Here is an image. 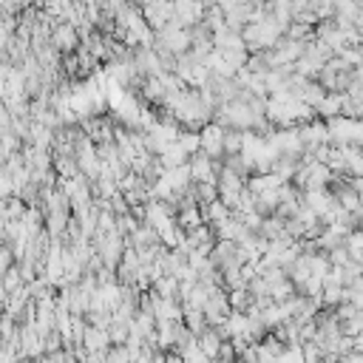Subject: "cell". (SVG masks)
<instances>
[{
	"mask_svg": "<svg viewBox=\"0 0 363 363\" xmlns=\"http://www.w3.org/2000/svg\"><path fill=\"white\" fill-rule=\"evenodd\" d=\"M94 247H96V256L103 258L105 267H119V261H123L125 256V238L119 230H108V233H96V241H94Z\"/></svg>",
	"mask_w": 363,
	"mask_h": 363,
	"instance_id": "cell-1",
	"label": "cell"
},
{
	"mask_svg": "<svg viewBox=\"0 0 363 363\" xmlns=\"http://www.w3.org/2000/svg\"><path fill=\"white\" fill-rule=\"evenodd\" d=\"M278 34H281V26L270 17V20H256L247 26L245 32V43L250 48H267V45H276L278 43Z\"/></svg>",
	"mask_w": 363,
	"mask_h": 363,
	"instance_id": "cell-2",
	"label": "cell"
},
{
	"mask_svg": "<svg viewBox=\"0 0 363 363\" xmlns=\"http://www.w3.org/2000/svg\"><path fill=\"white\" fill-rule=\"evenodd\" d=\"M230 312H233L230 298L222 293V287H219V289H216V293L207 298V304H205V318H207L210 326H222V324L227 321Z\"/></svg>",
	"mask_w": 363,
	"mask_h": 363,
	"instance_id": "cell-3",
	"label": "cell"
},
{
	"mask_svg": "<svg viewBox=\"0 0 363 363\" xmlns=\"http://www.w3.org/2000/svg\"><path fill=\"white\" fill-rule=\"evenodd\" d=\"M225 125H219V123H210V125H205V131L199 134L202 136V154H207L210 159L213 156H222L225 154Z\"/></svg>",
	"mask_w": 363,
	"mask_h": 363,
	"instance_id": "cell-4",
	"label": "cell"
},
{
	"mask_svg": "<svg viewBox=\"0 0 363 363\" xmlns=\"http://www.w3.org/2000/svg\"><path fill=\"white\" fill-rule=\"evenodd\" d=\"M145 17H148L151 26L162 29L174 20V3L171 0H148V3H145Z\"/></svg>",
	"mask_w": 363,
	"mask_h": 363,
	"instance_id": "cell-5",
	"label": "cell"
},
{
	"mask_svg": "<svg viewBox=\"0 0 363 363\" xmlns=\"http://www.w3.org/2000/svg\"><path fill=\"white\" fill-rule=\"evenodd\" d=\"M187 165H190L193 182H219V176H216V165L207 154H193Z\"/></svg>",
	"mask_w": 363,
	"mask_h": 363,
	"instance_id": "cell-6",
	"label": "cell"
},
{
	"mask_svg": "<svg viewBox=\"0 0 363 363\" xmlns=\"http://www.w3.org/2000/svg\"><path fill=\"white\" fill-rule=\"evenodd\" d=\"M326 179H329V165H324V162H309V165H304V171L298 174V182L307 185L309 190L324 187Z\"/></svg>",
	"mask_w": 363,
	"mask_h": 363,
	"instance_id": "cell-7",
	"label": "cell"
},
{
	"mask_svg": "<svg viewBox=\"0 0 363 363\" xmlns=\"http://www.w3.org/2000/svg\"><path fill=\"white\" fill-rule=\"evenodd\" d=\"M202 14H205V9L199 0H176L174 3V20L179 26H190V23H196Z\"/></svg>",
	"mask_w": 363,
	"mask_h": 363,
	"instance_id": "cell-8",
	"label": "cell"
},
{
	"mask_svg": "<svg viewBox=\"0 0 363 363\" xmlns=\"http://www.w3.org/2000/svg\"><path fill=\"white\" fill-rule=\"evenodd\" d=\"M83 346L88 352H108L111 349V335H108V329H100V326H91L88 324V329L83 335Z\"/></svg>",
	"mask_w": 363,
	"mask_h": 363,
	"instance_id": "cell-9",
	"label": "cell"
},
{
	"mask_svg": "<svg viewBox=\"0 0 363 363\" xmlns=\"http://www.w3.org/2000/svg\"><path fill=\"white\" fill-rule=\"evenodd\" d=\"M52 45L60 48V52H74V45H77L74 23H60V26L52 32Z\"/></svg>",
	"mask_w": 363,
	"mask_h": 363,
	"instance_id": "cell-10",
	"label": "cell"
},
{
	"mask_svg": "<svg viewBox=\"0 0 363 363\" xmlns=\"http://www.w3.org/2000/svg\"><path fill=\"white\" fill-rule=\"evenodd\" d=\"M196 341H199V349H202L210 360L219 357V349H222V344H225V341H222V332H219V329H210V326H207L205 332L196 335Z\"/></svg>",
	"mask_w": 363,
	"mask_h": 363,
	"instance_id": "cell-11",
	"label": "cell"
},
{
	"mask_svg": "<svg viewBox=\"0 0 363 363\" xmlns=\"http://www.w3.org/2000/svg\"><path fill=\"white\" fill-rule=\"evenodd\" d=\"M179 278L176 276H162L154 281V293L162 295V298H179Z\"/></svg>",
	"mask_w": 363,
	"mask_h": 363,
	"instance_id": "cell-12",
	"label": "cell"
},
{
	"mask_svg": "<svg viewBox=\"0 0 363 363\" xmlns=\"http://www.w3.org/2000/svg\"><path fill=\"white\" fill-rule=\"evenodd\" d=\"M318 108V114H324V116H335V114H341V108H344V96L341 94H324V100L315 105Z\"/></svg>",
	"mask_w": 363,
	"mask_h": 363,
	"instance_id": "cell-13",
	"label": "cell"
},
{
	"mask_svg": "<svg viewBox=\"0 0 363 363\" xmlns=\"http://www.w3.org/2000/svg\"><path fill=\"white\" fill-rule=\"evenodd\" d=\"M23 284H26V281H23V276H20L17 267H12V270L3 273V287H6V293H14V289H20Z\"/></svg>",
	"mask_w": 363,
	"mask_h": 363,
	"instance_id": "cell-14",
	"label": "cell"
},
{
	"mask_svg": "<svg viewBox=\"0 0 363 363\" xmlns=\"http://www.w3.org/2000/svg\"><path fill=\"white\" fill-rule=\"evenodd\" d=\"M12 267H14V253H12V247L9 245H0V278H3V273L12 270Z\"/></svg>",
	"mask_w": 363,
	"mask_h": 363,
	"instance_id": "cell-15",
	"label": "cell"
},
{
	"mask_svg": "<svg viewBox=\"0 0 363 363\" xmlns=\"http://www.w3.org/2000/svg\"><path fill=\"white\" fill-rule=\"evenodd\" d=\"M346 298L352 301V307L363 309V278H355V281H352V289L346 293Z\"/></svg>",
	"mask_w": 363,
	"mask_h": 363,
	"instance_id": "cell-16",
	"label": "cell"
},
{
	"mask_svg": "<svg viewBox=\"0 0 363 363\" xmlns=\"http://www.w3.org/2000/svg\"><path fill=\"white\" fill-rule=\"evenodd\" d=\"M341 363H363V352L360 349L346 352V355H341Z\"/></svg>",
	"mask_w": 363,
	"mask_h": 363,
	"instance_id": "cell-17",
	"label": "cell"
},
{
	"mask_svg": "<svg viewBox=\"0 0 363 363\" xmlns=\"http://www.w3.org/2000/svg\"><path fill=\"white\" fill-rule=\"evenodd\" d=\"M162 363H185V357L174 352V355H165V360H162Z\"/></svg>",
	"mask_w": 363,
	"mask_h": 363,
	"instance_id": "cell-18",
	"label": "cell"
},
{
	"mask_svg": "<svg viewBox=\"0 0 363 363\" xmlns=\"http://www.w3.org/2000/svg\"><path fill=\"white\" fill-rule=\"evenodd\" d=\"M355 349H360V352H363V332L357 335V341H355Z\"/></svg>",
	"mask_w": 363,
	"mask_h": 363,
	"instance_id": "cell-19",
	"label": "cell"
}]
</instances>
